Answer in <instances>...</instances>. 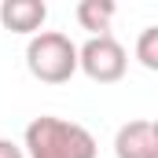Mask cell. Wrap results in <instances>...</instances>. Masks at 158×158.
I'll return each mask as SVG.
<instances>
[{
    "instance_id": "4",
    "label": "cell",
    "mask_w": 158,
    "mask_h": 158,
    "mask_svg": "<svg viewBox=\"0 0 158 158\" xmlns=\"http://www.w3.org/2000/svg\"><path fill=\"white\" fill-rule=\"evenodd\" d=\"M114 155L118 158H158V125L147 118L121 125L114 136Z\"/></svg>"
},
{
    "instance_id": "7",
    "label": "cell",
    "mask_w": 158,
    "mask_h": 158,
    "mask_svg": "<svg viewBox=\"0 0 158 158\" xmlns=\"http://www.w3.org/2000/svg\"><path fill=\"white\" fill-rule=\"evenodd\" d=\"M136 59L147 70H158V26H147L140 33V40H136Z\"/></svg>"
},
{
    "instance_id": "3",
    "label": "cell",
    "mask_w": 158,
    "mask_h": 158,
    "mask_svg": "<svg viewBox=\"0 0 158 158\" xmlns=\"http://www.w3.org/2000/svg\"><path fill=\"white\" fill-rule=\"evenodd\" d=\"M77 70H85V77L99 81V85H114L125 77L129 70V55L110 33L103 37H88L77 48Z\"/></svg>"
},
{
    "instance_id": "2",
    "label": "cell",
    "mask_w": 158,
    "mask_h": 158,
    "mask_svg": "<svg viewBox=\"0 0 158 158\" xmlns=\"http://www.w3.org/2000/svg\"><path fill=\"white\" fill-rule=\"evenodd\" d=\"M26 66L44 85H66V81L77 74V44L66 37V33L40 30L26 44Z\"/></svg>"
},
{
    "instance_id": "1",
    "label": "cell",
    "mask_w": 158,
    "mask_h": 158,
    "mask_svg": "<svg viewBox=\"0 0 158 158\" xmlns=\"http://www.w3.org/2000/svg\"><path fill=\"white\" fill-rule=\"evenodd\" d=\"M96 140L92 132L66 118L40 114L26 125V151L30 158H96Z\"/></svg>"
},
{
    "instance_id": "6",
    "label": "cell",
    "mask_w": 158,
    "mask_h": 158,
    "mask_svg": "<svg viewBox=\"0 0 158 158\" xmlns=\"http://www.w3.org/2000/svg\"><path fill=\"white\" fill-rule=\"evenodd\" d=\"M114 0H81L77 4V22H81V30H88L92 37H103L107 30H110V22H114Z\"/></svg>"
},
{
    "instance_id": "5",
    "label": "cell",
    "mask_w": 158,
    "mask_h": 158,
    "mask_svg": "<svg viewBox=\"0 0 158 158\" xmlns=\"http://www.w3.org/2000/svg\"><path fill=\"white\" fill-rule=\"evenodd\" d=\"M44 19H48L44 0H4L0 4V22L11 33H40Z\"/></svg>"
},
{
    "instance_id": "8",
    "label": "cell",
    "mask_w": 158,
    "mask_h": 158,
    "mask_svg": "<svg viewBox=\"0 0 158 158\" xmlns=\"http://www.w3.org/2000/svg\"><path fill=\"white\" fill-rule=\"evenodd\" d=\"M0 158H26L15 140H0Z\"/></svg>"
}]
</instances>
